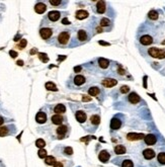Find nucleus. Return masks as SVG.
I'll return each mask as SVG.
<instances>
[{"mask_svg": "<svg viewBox=\"0 0 165 167\" xmlns=\"http://www.w3.org/2000/svg\"><path fill=\"white\" fill-rule=\"evenodd\" d=\"M145 138V135L143 134H136V133H130L127 135V139L130 141H137V140H141V139Z\"/></svg>", "mask_w": 165, "mask_h": 167, "instance_id": "obj_12", "label": "nucleus"}, {"mask_svg": "<svg viewBox=\"0 0 165 167\" xmlns=\"http://www.w3.org/2000/svg\"><path fill=\"white\" fill-rule=\"evenodd\" d=\"M112 163L117 164V165L121 167H135L134 165V162L132 161V159L127 158V157H118L115 158L112 160Z\"/></svg>", "mask_w": 165, "mask_h": 167, "instance_id": "obj_2", "label": "nucleus"}, {"mask_svg": "<svg viewBox=\"0 0 165 167\" xmlns=\"http://www.w3.org/2000/svg\"><path fill=\"white\" fill-rule=\"evenodd\" d=\"M148 16H149V18H150V19L155 20V19L158 18V12H157L156 10H151V11L148 13Z\"/></svg>", "mask_w": 165, "mask_h": 167, "instance_id": "obj_33", "label": "nucleus"}, {"mask_svg": "<svg viewBox=\"0 0 165 167\" xmlns=\"http://www.w3.org/2000/svg\"><path fill=\"white\" fill-rule=\"evenodd\" d=\"M47 120H48V117L46 112H38L37 115H36V122H37L38 124H45V123L47 122Z\"/></svg>", "mask_w": 165, "mask_h": 167, "instance_id": "obj_10", "label": "nucleus"}, {"mask_svg": "<svg viewBox=\"0 0 165 167\" xmlns=\"http://www.w3.org/2000/svg\"><path fill=\"white\" fill-rule=\"evenodd\" d=\"M118 81L115 80V79H104V81H102V85H104V87H112L115 85H117Z\"/></svg>", "mask_w": 165, "mask_h": 167, "instance_id": "obj_18", "label": "nucleus"}, {"mask_svg": "<svg viewBox=\"0 0 165 167\" xmlns=\"http://www.w3.org/2000/svg\"><path fill=\"white\" fill-rule=\"evenodd\" d=\"M78 35V38L81 41V42H84V41L87 40V33H86V32H85V30H79V32H78V35Z\"/></svg>", "mask_w": 165, "mask_h": 167, "instance_id": "obj_29", "label": "nucleus"}, {"mask_svg": "<svg viewBox=\"0 0 165 167\" xmlns=\"http://www.w3.org/2000/svg\"><path fill=\"white\" fill-rule=\"evenodd\" d=\"M38 155L40 158H46L47 157V151H46L45 149H40L38 152Z\"/></svg>", "mask_w": 165, "mask_h": 167, "instance_id": "obj_35", "label": "nucleus"}, {"mask_svg": "<svg viewBox=\"0 0 165 167\" xmlns=\"http://www.w3.org/2000/svg\"><path fill=\"white\" fill-rule=\"evenodd\" d=\"M98 64L102 69H105L110 66V61L107 60V59H104V58H99L98 59Z\"/></svg>", "mask_w": 165, "mask_h": 167, "instance_id": "obj_27", "label": "nucleus"}, {"mask_svg": "<svg viewBox=\"0 0 165 167\" xmlns=\"http://www.w3.org/2000/svg\"><path fill=\"white\" fill-rule=\"evenodd\" d=\"M62 24H69L70 22L68 21V19H67V18H64L63 20H62Z\"/></svg>", "mask_w": 165, "mask_h": 167, "instance_id": "obj_43", "label": "nucleus"}, {"mask_svg": "<svg viewBox=\"0 0 165 167\" xmlns=\"http://www.w3.org/2000/svg\"><path fill=\"white\" fill-rule=\"evenodd\" d=\"M46 9H47V6H46V4H44L43 2H38V3L36 4V6H35L36 12L38 14L44 13V12L46 11Z\"/></svg>", "mask_w": 165, "mask_h": 167, "instance_id": "obj_16", "label": "nucleus"}, {"mask_svg": "<svg viewBox=\"0 0 165 167\" xmlns=\"http://www.w3.org/2000/svg\"><path fill=\"white\" fill-rule=\"evenodd\" d=\"M61 17V13L59 11H56V10H54V11H50L48 13V18L51 20V21H57V20H59Z\"/></svg>", "mask_w": 165, "mask_h": 167, "instance_id": "obj_13", "label": "nucleus"}, {"mask_svg": "<svg viewBox=\"0 0 165 167\" xmlns=\"http://www.w3.org/2000/svg\"><path fill=\"white\" fill-rule=\"evenodd\" d=\"M79 167H80V166H79Z\"/></svg>", "mask_w": 165, "mask_h": 167, "instance_id": "obj_50", "label": "nucleus"}, {"mask_svg": "<svg viewBox=\"0 0 165 167\" xmlns=\"http://www.w3.org/2000/svg\"><path fill=\"white\" fill-rule=\"evenodd\" d=\"M88 93H89V95H91V96H96L97 94L99 93V89L97 88V87H90L88 90Z\"/></svg>", "mask_w": 165, "mask_h": 167, "instance_id": "obj_30", "label": "nucleus"}, {"mask_svg": "<svg viewBox=\"0 0 165 167\" xmlns=\"http://www.w3.org/2000/svg\"><path fill=\"white\" fill-rule=\"evenodd\" d=\"M0 167H5V166H4V164H3V162H2L1 160H0Z\"/></svg>", "mask_w": 165, "mask_h": 167, "instance_id": "obj_48", "label": "nucleus"}, {"mask_svg": "<svg viewBox=\"0 0 165 167\" xmlns=\"http://www.w3.org/2000/svg\"><path fill=\"white\" fill-rule=\"evenodd\" d=\"M100 45H104V46H110L109 43H105V42H99Z\"/></svg>", "mask_w": 165, "mask_h": 167, "instance_id": "obj_46", "label": "nucleus"}, {"mask_svg": "<svg viewBox=\"0 0 165 167\" xmlns=\"http://www.w3.org/2000/svg\"><path fill=\"white\" fill-rule=\"evenodd\" d=\"M88 16V12L86 11V10H78V11L76 12V18L77 19H84L86 18V17Z\"/></svg>", "mask_w": 165, "mask_h": 167, "instance_id": "obj_22", "label": "nucleus"}, {"mask_svg": "<svg viewBox=\"0 0 165 167\" xmlns=\"http://www.w3.org/2000/svg\"><path fill=\"white\" fill-rule=\"evenodd\" d=\"M144 142H145L146 145L148 146H153L157 143V137L153 134H149V135H146L145 138H144Z\"/></svg>", "mask_w": 165, "mask_h": 167, "instance_id": "obj_8", "label": "nucleus"}, {"mask_svg": "<svg viewBox=\"0 0 165 167\" xmlns=\"http://www.w3.org/2000/svg\"><path fill=\"white\" fill-rule=\"evenodd\" d=\"M83 100L85 101V100H90V98H86V97H83Z\"/></svg>", "mask_w": 165, "mask_h": 167, "instance_id": "obj_49", "label": "nucleus"}, {"mask_svg": "<svg viewBox=\"0 0 165 167\" xmlns=\"http://www.w3.org/2000/svg\"><path fill=\"white\" fill-rule=\"evenodd\" d=\"M17 65L22 66V65H24V62H22V61H17Z\"/></svg>", "mask_w": 165, "mask_h": 167, "instance_id": "obj_47", "label": "nucleus"}, {"mask_svg": "<svg viewBox=\"0 0 165 167\" xmlns=\"http://www.w3.org/2000/svg\"><path fill=\"white\" fill-rule=\"evenodd\" d=\"M15 133L14 126H4L0 127V137H6L9 135H13Z\"/></svg>", "mask_w": 165, "mask_h": 167, "instance_id": "obj_4", "label": "nucleus"}, {"mask_svg": "<svg viewBox=\"0 0 165 167\" xmlns=\"http://www.w3.org/2000/svg\"><path fill=\"white\" fill-rule=\"evenodd\" d=\"M53 35V30L50 29V27H42L40 30V35L43 40H48L52 37Z\"/></svg>", "mask_w": 165, "mask_h": 167, "instance_id": "obj_6", "label": "nucleus"}, {"mask_svg": "<svg viewBox=\"0 0 165 167\" xmlns=\"http://www.w3.org/2000/svg\"><path fill=\"white\" fill-rule=\"evenodd\" d=\"M75 117H76L77 122H79L80 124H83V123L87 119L86 114H85L84 112H81V110H79V112H76V114H75Z\"/></svg>", "mask_w": 165, "mask_h": 167, "instance_id": "obj_14", "label": "nucleus"}, {"mask_svg": "<svg viewBox=\"0 0 165 167\" xmlns=\"http://www.w3.org/2000/svg\"><path fill=\"white\" fill-rule=\"evenodd\" d=\"M46 88H47L48 90H52V91H57V90H58L56 85L53 83V82H47V83H46Z\"/></svg>", "mask_w": 165, "mask_h": 167, "instance_id": "obj_31", "label": "nucleus"}, {"mask_svg": "<svg viewBox=\"0 0 165 167\" xmlns=\"http://www.w3.org/2000/svg\"><path fill=\"white\" fill-rule=\"evenodd\" d=\"M50 4L54 5V6H59V5H61L62 3H65V2H63L62 0H50Z\"/></svg>", "mask_w": 165, "mask_h": 167, "instance_id": "obj_37", "label": "nucleus"}, {"mask_svg": "<svg viewBox=\"0 0 165 167\" xmlns=\"http://www.w3.org/2000/svg\"><path fill=\"white\" fill-rule=\"evenodd\" d=\"M68 161H57L56 164L53 167H66V163Z\"/></svg>", "mask_w": 165, "mask_h": 167, "instance_id": "obj_39", "label": "nucleus"}, {"mask_svg": "<svg viewBox=\"0 0 165 167\" xmlns=\"http://www.w3.org/2000/svg\"><path fill=\"white\" fill-rule=\"evenodd\" d=\"M9 55L11 56L12 58H16L17 57V53L15 52V51H12V50L9 51Z\"/></svg>", "mask_w": 165, "mask_h": 167, "instance_id": "obj_42", "label": "nucleus"}, {"mask_svg": "<svg viewBox=\"0 0 165 167\" xmlns=\"http://www.w3.org/2000/svg\"><path fill=\"white\" fill-rule=\"evenodd\" d=\"M62 154L64 156H72L73 155V149L71 147H63V151H62Z\"/></svg>", "mask_w": 165, "mask_h": 167, "instance_id": "obj_28", "label": "nucleus"}, {"mask_svg": "<svg viewBox=\"0 0 165 167\" xmlns=\"http://www.w3.org/2000/svg\"><path fill=\"white\" fill-rule=\"evenodd\" d=\"M27 40H24V38H22V40H21V42L19 43V48H20V49H24V48H25V46H27Z\"/></svg>", "mask_w": 165, "mask_h": 167, "instance_id": "obj_40", "label": "nucleus"}, {"mask_svg": "<svg viewBox=\"0 0 165 167\" xmlns=\"http://www.w3.org/2000/svg\"><path fill=\"white\" fill-rule=\"evenodd\" d=\"M148 53L149 55L154 58H158V59L165 58V50H160V49H157V48H150Z\"/></svg>", "mask_w": 165, "mask_h": 167, "instance_id": "obj_3", "label": "nucleus"}, {"mask_svg": "<svg viewBox=\"0 0 165 167\" xmlns=\"http://www.w3.org/2000/svg\"><path fill=\"white\" fill-rule=\"evenodd\" d=\"M115 154H118V155H123V154H125L127 152V149L124 145H117L115 147Z\"/></svg>", "mask_w": 165, "mask_h": 167, "instance_id": "obj_20", "label": "nucleus"}, {"mask_svg": "<svg viewBox=\"0 0 165 167\" xmlns=\"http://www.w3.org/2000/svg\"><path fill=\"white\" fill-rule=\"evenodd\" d=\"M91 123L94 126H97L100 123V117L99 115H92L91 117Z\"/></svg>", "mask_w": 165, "mask_h": 167, "instance_id": "obj_34", "label": "nucleus"}, {"mask_svg": "<svg viewBox=\"0 0 165 167\" xmlns=\"http://www.w3.org/2000/svg\"><path fill=\"white\" fill-rule=\"evenodd\" d=\"M121 126H122V120H118V117H113L112 122H110V128L112 130H118L121 128Z\"/></svg>", "mask_w": 165, "mask_h": 167, "instance_id": "obj_15", "label": "nucleus"}, {"mask_svg": "<svg viewBox=\"0 0 165 167\" xmlns=\"http://www.w3.org/2000/svg\"><path fill=\"white\" fill-rule=\"evenodd\" d=\"M110 154L107 152V150H102L98 155V159L102 163H107L110 160Z\"/></svg>", "mask_w": 165, "mask_h": 167, "instance_id": "obj_11", "label": "nucleus"}, {"mask_svg": "<svg viewBox=\"0 0 165 167\" xmlns=\"http://www.w3.org/2000/svg\"><path fill=\"white\" fill-rule=\"evenodd\" d=\"M142 154H143V157L145 158L146 160H152V159H154V158H155V156H156L155 151H154L153 149H151V148L144 149Z\"/></svg>", "mask_w": 165, "mask_h": 167, "instance_id": "obj_7", "label": "nucleus"}, {"mask_svg": "<svg viewBox=\"0 0 165 167\" xmlns=\"http://www.w3.org/2000/svg\"><path fill=\"white\" fill-rule=\"evenodd\" d=\"M130 90V88H129V86H123L122 88H121V92L122 93H127Z\"/></svg>", "mask_w": 165, "mask_h": 167, "instance_id": "obj_41", "label": "nucleus"}, {"mask_svg": "<svg viewBox=\"0 0 165 167\" xmlns=\"http://www.w3.org/2000/svg\"><path fill=\"white\" fill-rule=\"evenodd\" d=\"M36 146L40 149H44V147L46 146V142L43 140V139H38V140L36 141Z\"/></svg>", "mask_w": 165, "mask_h": 167, "instance_id": "obj_32", "label": "nucleus"}, {"mask_svg": "<svg viewBox=\"0 0 165 167\" xmlns=\"http://www.w3.org/2000/svg\"><path fill=\"white\" fill-rule=\"evenodd\" d=\"M100 24H101V27H109L110 24V20L109 18H102L100 20Z\"/></svg>", "mask_w": 165, "mask_h": 167, "instance_id": "obj_36", "label": "nucleus"}, {"mask_svg": "<svg viewBox=\"0 0 165 167\" xmlns=\"http://www.w3.org/2000/svg\"><path fill=\"white\" fill-rule=\"evenodd\" d=\"M57 162V159L54 156H47L45 158V163L49 166H54Z\"/></svg>", "mask_w": 165, "mask_h": 167, "instance_id": "obj_23", "label": "nucleus"}, {"mask_svg": "<svg viewBox=\"0 0 165 167\" xmlns=\"http://www.w3.org/2000/svg\"><path fill=\"white\" fill-rule=\"evenodd\" d=\"M4 122H5V120H4V117L0 115V126L3 125V124H4Z\"/></svg>", "mask_w": 165, "mask_h": 167, "instance_id": "obj_44", "label": "nucleus"}, {"mask_svg": "<svg viewBox=\"0 0 165 167\" xmlns=\"http://www.w3.org/2000/svg\"><path fill=\"white\" fill-rule=\"evenodd\" d=\"M81 70V67H75V68H74V71L75 72H79Z\"/></svg>", "mask_w": 165, "mask_h": 167, "instance_id": "obj_45", "label": "nucleus"}, {"mask_svg": "<svg viewBox=\"0 0 165 167\" xmlns=\"http://www.w3.org/2000/svg\"><path fill=\"white\" fill-rule=\"evenodd\" d=\"M54 112H56L57 115H61V114H64V112H66V107L64 104H57L55 106V109H54Z\"/></svg>", "mask_w": 165, "mask_h": 167, "instance_id": "obj_21", "label": "nucleus"}, {"mask_svg": "<svg viewBox=\"0 0 165 167\" xmlns=\"http://www.w3.org/2000/svg\"><path fill=\"white\" fill-rule=\"evenodd\" d=\"M128 98H129V101L134 104L138 103V102L140 101V96H139L137 93H135V92H132V93L129 95Z\"/></svg>", "mask_w": 165, "mask_h": 167, "instance_id": "obj_19", "label": "nucleus"}, {"mask_svg": "<svg viewBox=\"0 0 165 167\" xmlns=\"http://www.w3.org/2000/svg\"><path fill=\"white\" fill-rule=\"evenodd\" d=\"M64 120H65V117H63L62 115H52V117H51V122H52L53 125H56V126H61L63 125Z\"/></svg>", "mask_w": 165, "mask_h": 167, "instance_id": "obj_9", "label": "nucleus"}, {"mask_svg": "<svg viewBox=\"0 0 165 167\" xmlns=\"http://www.w3.org/2000/svg\"><path fill=\"white\" fill-rule=\"evenodd\" d=\"M70 40V33L68 30H65V32H62L59 33L58 35V42L61 45H66L67 43Z\"/></svg>", "mask_w": 165, "mask_h": 167, "instance_id": "obj_5", "label": "nucleus"}, {"mask_svg": "<svg viewBox=\"0 0 165 167\" xmlns=\"http://www.w3.org/2000/svg\"><path fill=\"white\" fill-rule=\"evenodd\" d=\"M140 43L144 46L151 45V44L153 43V38H152V37H150V35H143V37L140 38Z\"/></svg>", "mask_w": 165, "mask_h": 167, "instance_id": "obj_17", "label": "nucleus"}, {"mask_svg": "<svg viewBox=\"0 0 165 167\" xmlns=\"http://www.w3.org/2000/svg\"><path fill=\"white\" fill-rule=\"evenodd\" d=\"M85 81H86V80H85L84 76H82V75H77L75 78H74V83H75L76 85H78V86L84 84Z\"/></svg>", "mask_w": 165, "mask_h": 167, "instance_id": "obj_25", "label": "nucleus"}, {"mask_svg": "<svg viewBox=\"0 0 165 167\" xmlns=\"http://www.w3.org/2000/svg\"><path fill=\"white\" fill-rule=\"evenodd\" d=\"M96 9H97V12L98 13H104V10H105V2L104 1H98L97 2V5H96Z\"/></svg>", "mask_w": 165, "mask_h": 167, "instance_id": "obj_26", "label": "nucleus"}, {"mask_svg": "<svg viewBox=\"0 0 165 167\" xmlns=\"http://www.w3.org/2000/svg\"><path fill=\"white\" fill-rule=\"evenodd\" d=\"M38 58L41 59V61H42V62H45V63L49 61V58L47 57V55H46V54H43V53L38 54Z\"/></svg>", "mask_w": 165, "mask_h": 167, "instance_id": "obj_38", "label": "nucleus"}, {"mask_svg": "<svg viewBox=\"0 0 165 167\" xmlns=\"http://www.w3.org/2000/svg\"><path fill=\"white\" fill-rule=\"evenodd\" d=\"M157 161L160 165H165V151H161L157 155Z\"/></svg>", "mask_w": 165, "mask_h": 167, "instance_id": "obj_24", "label": "nucleus"}, {"mask_svg": "<svg viewBox=\"0 0 165 167\" xmlns=\"http://www.w3.org/2000/svg\"><path fill=\"white\" fill-rule=\"evenodd\" d=\"M55 134L57 139H65L70 134V128L67 125H61L58 126V128L55 130Z\"/></svg>", "mask_w": 165, "mask_h": 167, "instance_id": "obj_1", "label": "nucleus"}]
</instances>
